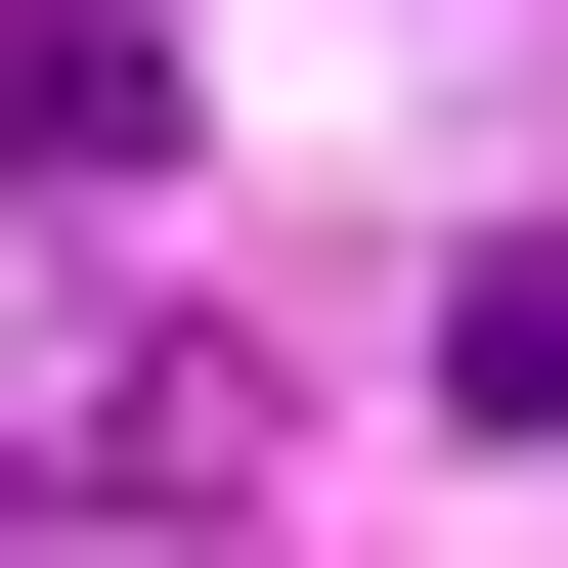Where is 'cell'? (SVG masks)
Segmentation results:
<instances>
[{
  "label": "cell",
  "instance_id": "obj_1",
  "mask_svg": "<svg viewBox=\"0 0 568 568\" xmlns=\"http://www.w3.org/2000/svg\"><path fill=\"white\" fill-rule=\"evenodd\" d=\"M175 132V44H132V0H0V175H132Z\"/></svg>",
  "mask_w": 568,
  "mask_h": 568
},
{
  "label": "cell",
  "instance_id": "obj_2",
  "mask_svg": "<svg viewBox=\"0 0 568 568\" xmlns=\"http://www.w3.org/2000/svg\"><path fill=\"white\" fill-rule=\"evenodd\" d=\"M437 394H481V437H568V219H525V263H437Z\"/></svg>",
  "mask_w": 568,
  "mask_h": 568
}]
</instances>
